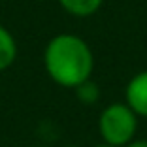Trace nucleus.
<instances>
[{
  "label": "nucleus",
  "mask_w": 147,
  "mask_h": 147,
  "mask_svg": "<svg viewBox=\"0 0 147 147\" xmlns=\"http://www.w3.org/2000/svg\"><path fill=\"white\" fill-rule=\"evenodd\" d=\"M78 91V98L81 100L83 104H94L96 100L100 98V91H98V85L91 79H87L85 83H81L79 87H76Z\"/></svg>",
  "instance_id": "nucleus-6"
},
{
  "label": "nucleus",
  "mask_w": 147,
  "mask_h": 147,
  "mask_svg": "<svg viewBox=\"0 0 147 147\" xmlns=\"http://www.w3.org/2000/svg\"><path fill=\"white\" fill-rule=\"evenodd\" d=\"M96 147H113V145H108V143H104V145H96Z\"/></svg>",
  "instance_id": "nucleus-8"
},
{
  "label": "nucleus",
  "mask_w": 147,
  "mask_h": 147,
  "mask_svg": "<svg viewBox=\"0 0 147 147\" xmlns=\"http://www.w3.org/2000/svg\"><path fill=\"white\" fill-rule=\"evenodd\" d=\"M34 147H40V145H34Z\"/></svg>",
  "instance_id": "nucleus-10"
},
{
  "label": "nucleus",
  "mask_w": 147,
  "mask_h": 147,
  "mask_svg": "<svg viewBox=\"0 0 147 147\" xmlns=\"http://www.w3.org/2000/svg\"><path fill=\"white\" fill-rule=\"evenodd\" d=\"M15 55H17L15 40H13V36L6 30L4 26L0 25V72L13 64Z\"/></svg>",
  "instance_id": "nucleus-4"
},
{
  "label": "nucleus",
  "mask_w": 147,
  "mask_h": 147,
  "mask_svg": "<svg viewBox=\"0 0 147 147\" xmlns=\"http://www.w3.org/2000/svg\"><path fill=\"white\" fill-rule=\"evenodd\" d=\"M43 64L55 83L76 89L91 78L92 51L79 36L59 34L47 43Z\"/></svg>",
  "instance_id": "nucleus-1"
},
{
  "label": "nucleus",
  "mask_w": 147,
  "mask_h": 147,
  "mask_svg": "<svg viewBox=\"0 0 147 147\" xmlns=\"http://www.w3.org/2000/svg\"><path fill=\"white\" fill-rule=\"evenodd\" d=\"M125 147H147V140H132Z\"/></svg>",
  "instance_id": "nucleus-7"
},
{
  "label": "nucleus",
  "mask_w": 147,
  "mask_h": 147,
  "mask_svg": "<svg viewBox=\"0 0 147 147\" xmlns=\"http://www.w3.org/2000/svg\"><path fill=\"white\" fill-rule=\"evenodd\" d=\"M68 147H76V145H68Z\"/></svg>",
  "instance_id": "nucleus-9"
},
{
  "label": "nucleus",
  "mask_w": 147,
  "mask_h": 147,
  "mask_svg": "<svg viewBox=\"0 0 147 147\" xmlns=\"http://www.w3.org/2000/svg\"><path fill=\"white\" fill-rule=\"evenodd\" d=\"M126 104L136 115L147 117V70L134 76L126 85Z\"/></svg>",
  "instance_id": "nucleus-3"
},
{
  "label": "nucleus",
  "mask_w": 147,
  "mask_h": 147,
  "mask_svg": "<svg viewBox=\"0 0 147 147\" xmlns=\"http://www.w3.org/2000/svg\"><path fill=\"white\" fill-rule=\"evenodd\" d=\"M61 6L76 17H89L102 6V0H59Z\"/></svg>",
  "instance_id": "nucleus-5"
},
{
  "label": "nucleus",
  "mask_w": 147,
  "mask_h": 147,
  "mask_svg": "<svg viewBox=\"0 0 147 147\" xmlns=\"http://www.w3.org/2000/svg\"><path fill=\"white\" fill-rule=\"evenodd\" d=\"M136 126V113L128 108V104H109L100 113V136L108 145L125 147L128 142H132Z\"/></svg>",
  "instance_id": "nucleus-2"
}]
</instances>
